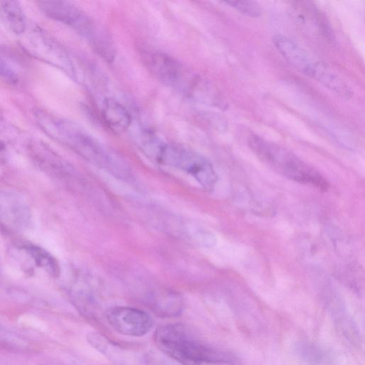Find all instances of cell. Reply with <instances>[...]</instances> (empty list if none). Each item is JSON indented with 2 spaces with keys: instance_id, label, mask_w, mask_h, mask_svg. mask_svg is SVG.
I'll return each instance as SVG.
<instances>
[{
  "instance_id": "cell-1",
  "label": "cell",
  "mask_w": 365,
  "mask_h": 365,
  "mask_svg": "<svg viewBox=\"0 0 365 365\" xmlns=\"http://www.w3.org/2000/svg\"><path fill=\"white\" fill-rule=\"evenodd\" d=\"M154 339L163 352L182 365L231 364L235 360L229 353L197 341L181 324L159 327L155 332Z\"/></svg>"
},
{
  "instance_id": "cell-2",
  "label": "cell",
  "mask_w": 365,
  "mask_h": 365,
  "mask_svg": "<svg viewBox=\"0 0 365 365\" xmlns=\"http://www.w3.org/2000/svg\"><path fill=\"white\" fill-rule=\"evenodd\" d=\"M248 145L255 155L277 173L322 191L328 190L329 184L327 179L287 148L257 135L249 136Z\"/></svg>"
},
{
  "instance_id": "cell-3",
  "label": "cell",
  "mask_w": 365,
  "mask_h": 365,
  "mask_svg": "<svg viewBox=\"0 0 365 365\" xmlns=\"http://www.w3.org/2000/svg\"><path fill=\"white\" fill-rule=\"evenodd\" d=\"M155 160L184 171L206 190H212L217 182V174L212 163L192 150L163 142Z\"/></svg>"
},
{
  "instance_id": "cell-4",
  "label": "cell",
  "mask_w": 365,
  "mask_h": 365,
  "mask_svg": "<svg viewBox=\"0 0 365 365\" xmlns=\"http://www.w3.org/2000/svg\"><path fill=\"white\" fill-rule=\"evenodd\" d=\"M58 126L66 141L83 158L115 174H125L126 168L121 159L106 150L89 133L68 122H62Z\"/></svg>"
},
{
  "instance_id": "cell-5",
  "label": "cell",
  "mask_w": 365,
  "mask_h": 365,
  "mask_svg": "<svg viewBox=\"0 0 365 365\" xmlns=\"http://www.w3.org/2000/svg\"><path fill=\"white\" fill-rule=\"evenodd\" d=\"M149 71L160 82L185 93H193L200 84L198 77L175 58L161 51L143 55Z\"/></svg>"
},
{
  "instance_id": "cell-6",
  "label": "cell",
  "mask_w": 365,
  "mask_h": 365,
  "mask_svg": "<svg viewBox=\"0 0 365 365\" xmlns=\"http://www.w3.org/2000/svg\"><path fill=\"white\" fill-rule=\"evenodd\" d=\"M106 318L117 332L130 336H141L152 328L153 322L145 312L129 307H115L107 310Z\"/></svg>"
},
{
  "instance_id": "cell-7",
  "label": "cell",
  "mask_w": 365,
  "mask_h": 365,
  "mask_svg": "<svg viewBox=\"0 0 365 365\" xmlns=\"http://www.w3.org/2000/svg\"><path fill=\"white\" fill-rule=\"evenodd\" d=\"M32 224V212L19 194L0 190V226L14 231L27 230Z\"/></svg>"
},
{
  "instance_id": "cell-8",
  "label": "cell",
  "mask_w": 365,
  "mask_h": 365,
  "mask_svg": "<svg viewBox=\"0 0 365 365\" xmlns=\"http://www.w3.org/2000/svg\"><path fill=\"white\" fill-rule=\"evenodd\" d=\"M273 43L282 56L300 72L319 79L326 70L292 39L283 35L273 37Z\"/></svg>"
},
{
  "instance_id": "cell-9",
  "label": "cell",
  "mask_w": 365,
  "mask_h": 365,
  "mask_svg": "<svg viewBox=\"0 0 365 365\" xmlns=\"http://www.w3.org/2000/svg\"><path fill=\"white\" fill-rule=\"evenodd\" d=\"M42 8L51 18L71 26L81 34L85 32L93 21L81 10L67 1H44Z\"/></svg>"
},
{
  "instance_id": "cell-10",
  "label": "cell",
  "mask_w": 365,
  "mask_h": 365,
  "mask_svg": "<svg viewBox=\"0 0 365 365\" xmlns=\"http://www.w3.org/2000/svg\"><path fill=\"white\" fill-rule=\"evenodd\" d=\"M103 120L106 126L116 134L126 131L132 118L127 108L113 98H107L102 110Z\"/></svg>"
},
{
  "instance_id": "cell-11",
  "label": "cell",
  "mask_w": 365,
  "mask_h": 365,
  "mask_svg": "<svg viewBox=\"0 0 365 365\" xmlns=\"http://www.w3.org/2000/svg\"><path fill=\"white\" fill-rule=\"evenodd\" d=\"M90 46L104 61L110 63L115 56V47L108 32L101 26L96 24L91 32L85 38Z\"/></svg>"
},
{
  "instance_id": "cell-12",
  "label": "cell",
  "mask_w": 365,
  "mask_h": 365,
  "mask_svg": "<svg viewBox=\"0 0 365 365\" xmlns=\"http://www.w3.org/2000/svg\"><path fill=\"white\" fill-rule=\"evenodd\" d=\"M150 309L161 317H175L182 309V300L179 294L173 292H163L155 294L150 299Z\"/></svg>"
},
{
  "instance_id": "cell-13",
  "label": "cell",
  "mask_w": 365,
  "mask_h": 365,
  "mask_svg": "<svg viewBox=\"0 0 365 365\" xmlns=\"http://www.w3.org/2000/svg\"><path fill=\"white\" fill-rule=\"evenodd\" d=\"M22 248L36 266L50 275L53 277L59 275L61 269L57 259L44 248L31 243L24 244Z\"/></svg>"
},
{
  "instance_id": "cell-14",
  "label": "cell",
  "mask_w": 365,
  "mask_h": 365,
  "mask_svg": "<svg viewBox=\"0 0 365 365\" xmlns=\"http://www.w3.org/2000/svg\"><path fill=\"white\" fill-rule=\"evenodd\" d=\"M0 11L9 25L16 34H21L25 28V19L22 10L16 1H0Z\"/></svg>"
},
{
  "instance_id": "cell-15",
  "label": "cell",
  "mask_w": 365,
  "mask_h": 365,
  "mask_svg": "<svg viewBox=\"0 0 365 365\" xmlns=\"http://www.w3.org/2000/svg\"><path fill=\"white\" fill-rule=\"evenodd\" d=\"M225 3L249 16L257 17L262 13L260 5L254 1H227Z\"/></svg>"
},
{
  "instance_id": "cell-16",
  "label": "cell",
  "mask_w": 365,
  "mask_h": 365,
  "mask_svg": "<svg viewBox=\"0 0 365 365\" xmlns=\"http://www.w3.org/2000/svg\"><path fill=\"white\" fill-rule=\"evenodd\" d=\"M9 74H11L9 69L0 61V75L7 76Z\"/></svg>"
},
{
  "instance_id": "cell-17",
  "label": "cell",
  "mask_w": 365,
  "mask_h": 365,
  "mask_svg": "<svg viewBox=\"0 0 365 365\" xmlns=\"http://www.w3.org/2000/svg\"><path fill=\"white\" fill-rule=\"evenodd\" d=\"M9 332L6 331L3 327L0 325V341L5 340L8 341L9 339Z\"/></svg>"
},
{
  "instance_id": "cell-18",
  "label": "cell",
  "mask_w": 365,
  "mask_h": 365,
  "mask_svg": "<svg viewBox=\"0 0 365 365\" xmlns=\"http://www.w3.org/2000/svg\"><path fill=\"white\" fill-rule=\"evenodd\" d=\"M0 151H1V150H0Z\"/></svg>"
}]
</instances>
